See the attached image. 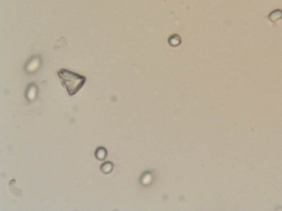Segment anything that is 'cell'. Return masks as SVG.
Segmentation results:
<instances>
[{"label":"cell","instance_id":"1","mask_svg":"<svg viewBox=\"0 0 282 211\" xmlns=\"http://www.w3.org/2000/svg\"><path fill=\"white\" fill-rule=\"evenodd\" d=\"M58 76L70 95L77 93L86 81V78L84 76L66 69L60 70Z\"/></svg>","mask_w":282,"mask_h":211}]
</instances>
